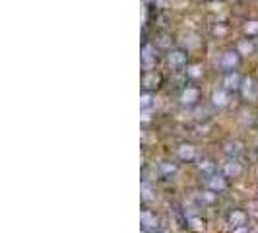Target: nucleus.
I'll return each instance as SVG.
<instances>
[{
    "label": "nucleus",
    "instance_id": "obj_1",
    "mask_svg": "<svg viewBox=\"0 0 258 233\" xmlns=\"http://www.w3.org/2000/svg\"><path fill=\"white\" fill-rule=\"evenodd\" d=\"M237 54H233V53H227V54H223V58H221V64L223 66H227V68H231V66H235L237 64Z\"/></svg>",
    "mask_w": 258,
    "mask_h": 233
},
{
    "label": "nucleus",
    "instance_id": "obj_2",
    "mask_svg": "<svg viewBox=\"0 0 258 233\" xmlns=\"http://www.w3.org/2000/svg\"><path fill=\"white\" fill-rule=\"evenodd\" d=\"M196 99H198V91H196V90H192V88H190V90H186V91L183 93V101H184V103H194Z\"/></svg>",
    "mask_w": 258,
    "mask_h": 233
},
{
    "label": "nucleus",
    "instance_id": "obj_3",
    "mask_svg": "<svg viewBox=\"0 0 258 233\" xmlns=\"http://www.w3.org/2000/svg\"><path fill=\"white\" fill-rule=\"evenodd\" d=\"M179 156H181L183 160H192V158H194V148H192V146H181Z\"/></svg>",
    "mask_w": 258,
    "mask_h": 233
},
{
    "label": "nucleus",
    "instance_id": "obj_4",
    "mask_svg": "<svg viewBox=\"0 0 258 233\" xmlns=\"http://www.w3.org/2000/svg\"><path fill=\"white\" fill-rule=\"evenodd\" d=\"M231 224H233V228H241V226H245V214H243V212H235V214H231Z\"/></svg>",
    "mask_w": 258,
    "mask_h": 233
},
{
    "label": "nucleus",
    "instance_id": "obj_5",
    "mask_svg": "<svg viewBox=\"0 0 258 233\" xmlns=\"http://www.w3.org/2000/svg\"><path fill=\"white\" fill-rule=\"evenodd\" d=\"M169 62H171L173 66H179V64L184 62V54H183V53H171V54H169Z\"/></svg>",
    "mask_w": 258,
    "mask_h": 233
},
{
    "label": "nucleus",
    "instance_id": "obj_6",
    "mask_svg": "<svg viewBox=\"0 0 258 233\" xmlns=\"http://www.w3.org/2000/svg\"><path fill=\"white\" fill-rule=\"evenodd\" d=\"M225 88H227V90H237V88H239V76H237V74L227 76V80H225Z\"/></svg>",
    "mask_w": 258,
    "mask_h": 233
},
{
    "label": "nucleus",
    "instance_id": "obj_7",
    "mask_svg": "<svg viewBox=\"0 0 258 233\" xmlns=\"http://www.w3.org/2000/svg\"><path fill=\"white\" fill-rule=\"evenodd\" d=\"M151 53H153V49H151L149 45H146V47H144V56H142L146 66H149V64H151V60H153V54H151Z\"/></svg>",
    "mask_w": 258,
    "mask_h": 233
},
{
    "label": "nucleus",
    "instance_id": "obj_8",
    "mask_svg": "<svg viewBox=\"0 0 258 233\" xmlns=\"http://www.w3.org/2000/svg\"><path fill=\"white\" fill-rule=\"evenodd\" d=\"M157 82H159V78H157L155 74H147V76L144 78V86H146V88H155Z\"/></svg>",
    "mask_w": 258,
    "mask_h": 233
},
{
    "label": "nucleus",
    "instance_id": "obj_9",
    "mask_svg": "<svg viewBox=\"0 0 258 233\" xmlns=\"http://www.w3.org/2000/svg\"><path fill=\"white\" fill-rule=\"evenodd\" d=\"M142 222H144L146 228H153V226H155V218H153L149 212H144V214H142Z\"/></svg>",
    "mask_w": 258,
    "mask_h": 233
},
{
    "label": "nucleus",
    "instance_id": "obj_10",
    "mask_svg": "<svg viewBox=\"0 0 258 233\" xmlns=\"http://www.w3.org/2000/svg\"><path fill=\"white\" fill-rule=\"evenodd\" d=\"M214 101H216V105H225L227 97H225L223 91H216V93H214Z\"/></svg>",
    "mask_w": 258,
    "mask_h": 233
},
{
    "label": "nucleus",
    "instance_id": "obj_11",
    "mask_svg": "<svg viewBox=\"0 0 258 233\" xmlns=\"http://www.w3.org/2000/svg\"><path fill=\"white\" fill-rule=\"evenodd\" d=\"M239 51H241L243 54H249V53L253 51V45H251V43H247V41H243V43L239 45Z\"/></svg>",
    "mask_w": 258,
    "mask_h": 233
},
{
    "label": "nucleus",
    "instance_id": "obj_12",
    "mask_svg": "<svg viewBox=\"0 0 258 233\" xmlns=\"http://www.w3.org/2000/svg\"><path fill=\"white\" fill-rule=\"evenodd\" d=\"M210 187H212V189H220V191H221V189L225 187V183H223V179H221V177H218V181H212V183H210Z\"/></svg>",
    "mask_w": 258,
    "mask_h": 233
},
{
    "label": "nucleus",
    "instance_id": "obj_13",
    "mask_svg": "<svg viewBox=\"0 0 258 233\" xmlns=\"http://www.w3.org/2000/svg\"><path fill=\"white\" fill-rule=\"evenodd\" d=\"M227 173H233V175H239V173H241V167H239L237 163H233V165L229 163V165H227Z\"/></svg>",
    "mask_w": 258,
    "mask_h": 233
},
{
    "label": "nucleus",
    "instance_id": "obj_14",
    "mask_svg": "<svg viewBox=\"0 0 258 233\" xmlns=\"http://www.w3.org/2000/svg\"><path fill=\"white\" fill-rule=\"evenodd\" d=\"M247 31H249V33H257V31H258V21L249 23V25H247Z\"/></svg>",
    "mask_w": 258,
    "mask_h": 233
},
{
    "label": "nucleus",
    "instance_id": "obj_15",
    "mask_svg": "<svg viewBox=\"0 0 258 233\" xmlns=\"http://www.w3.org/2000/svg\"><path fill=\"white\" fill-rule=\"evenodd\" d=\"M171 2H173L175 8H183V6L186 4V0H171Z\"/></svg>",
    "mask_w": 258,
    "mask_h": 233
},
{
    "label": "nucleus",
    "instance_id": "obj_16",
    "mask_svg": "<svg viewBox=\"0 0 258 233\" xmlns=\"http://www.w3.org/2000/svg\"><path fill=\"white\" fill-rule=\"evenodd\" d=\"M190 74H192V76H198V74H200V68H198V66H192V68H190Z\"/></svg>",
    "mask_w": 258,
    "mask_h": 233
},
{
    "label": "nucleus",
    "instance_id": "obj_17",
    "mask_svg": "<svg viewBox=\"0 0 258 233\" xmlns=\"http://www.w3.org/2000/svg\"><path fill=\"white\" fill-rule=\"evenodd\" d=\"M142 105H144V107L149 105V95H144V97H142Z\"/></svg>",
    "mask_w": 258,
    "mask_h": 233
}]
</instances>
